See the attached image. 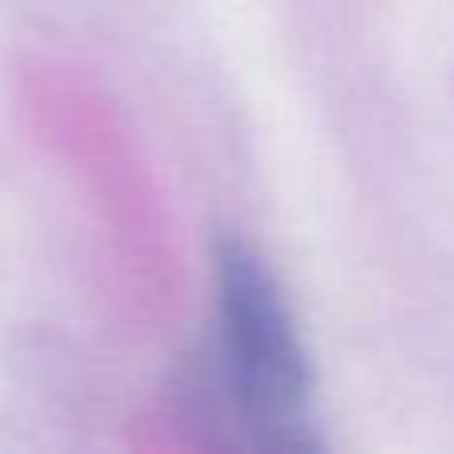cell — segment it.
<instances>
[{
  "label": "cell",
  "instance_id": "2",
  "mask_svg": "<svg viewBox=\"0 0 454 454\" xmlns=\"http://www.w3.org/2000/svg\"><path fill=\"white\" fill-rule=\"evenodd\" d=\"M215 267V359L235 442L263 450L311 447L303 431L311 371L279 283L239 239H223Z\"/></svg>",
  "mask_w": 454,
  "mask_h": 454
},
{
  "label": "cell",
  "instance_id": "1",
  "mask_svg": "<svg viewBox=\"0 0 454 454\" xmlns=\"http://www.w3.org/2000/svg\"><path fill=\"white\" fill-rule=\"evenodd\" d=\"M16 104L92 220L96 271L112 311L136 327H168L188 287L180 227L124 112L92 76L56 60H32L20 72Z\"/></svg>",
  "mask_w": 454,
  "mask_h": 454
}]
</instances>
